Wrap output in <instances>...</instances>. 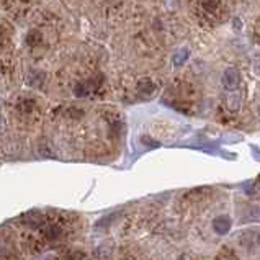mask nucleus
<instances>
[{"instance_id": "1", "label": "nucleus", "mask_w": 260, "mask_h": 260, "mask_svg": "<svg viewBox=\"0 0 260 260\" xmlns=\"http://www.w3.org/2000/svg\"><path fill=\"white\" fill-rule=\"evenodd\" d=\"M224 85L228 87V89H234L236 85L239 84V72L236 69H228L224 72Z\"/></svg>"}, {"instance_id": "2", "label": "nucleus", "mask_w": 260, "mask_h": 260, "mask_svg": "<svg viewBox=\"0 0 260 260\" xmlns=\"http://www.w3.org/2000/svg\"><path fill=\"white\" fill-rule=\"evenodd\" d=\"M156 92V85L152 84L151 80H142L141 84H139V94L142 95H146V97H151V95Z\"/></svg>"}, {"instance_id": "3", "label": "nucleus", "mask_w": 260, "mask_h": 260, "mask_svg": "<svg viewBox=\"0 0 260 260\" xmlns=\"http://www.w3.org/2000/svg\"><path fill=\"white\" fill-rule=\"evenodd\" d=\"M201 5L206 12H214L219 7V0H201Z\"/></svg>"}, {"instance_id": "4", "label": "nucleus", "mask_w": 260, "mask_h": 260, "mask_svg": "<svg viewBox=\"0 0 260 260\" xmlns=\"http://www.w3.org/2000/svg\"><path fill=\"white\" fill-rule=\"evenodd\" d=\"M187 57H189V49H180V52H177V54H173V62H175L177 66H180L182 62H184Z\"/></svg>"}]
</instances>
